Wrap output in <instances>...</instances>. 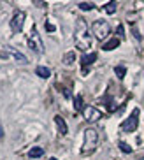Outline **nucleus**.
<instances>
[{
	"label": "nucleus",
	"instance_id": "nucleus-1",
	"mask_svg": "<svg viewBox=\"0 0 144 160\" xmlns=\"http://www.w3.org/2000/svg\"><path fill=\"white\" fill-rule=\"evenodd\" d=\"M76 46L81 49V51H86L90 46H92V37H90L88 33V25L84 21L83 18L77 19V23H76Z\"/></svg>",
	"mask_w": 144,
	"mask_h": 160
},
{
	"label": "nucleus",
	"instance_id": "nucleus-2",
	"mask_svg": "<svg viewBox=\"0 0 144 160\" xmlns=\"http://www.w3.org/2000/svg\"><path fill=\"white\" fill-rule=\"evenodd\" d=\"M98 144V132L95 128H86L84 130V142H83V153L88 155L92 153Z\"/></svg>",
	"mask_w": 144,
	"mask_h": 160
},
{
	"label": "nucleus",
	"instance_id": "nucleus-3",
	"mask_svg": "<svg viewBox=\"0 0 144 160\" xmlns=\"http://www.w3.org/2000/svg\"><path fill=\"white\" fill-rule=\"evenodd\" d=\"M92 32L98 41H104V39L111 33V27H109V23L104 21V19H97V21L92 25Z\"/></svg>",
	"mask_w": 144,
	"mask_h": 160
},
{
	"label": "nucleus",
	"instance_id": "nucleus-4",
	"mask_svg": "<svg viewBox=\"0 0 144 160\" xmlns=\"http://www.w3.org/2000/svg\"><path fill=\"white\" fill-rule=\"evenodd\" d=\"M137 125H139V109L135 108L130 113V116L121 123V130L127 132V134H130V132H134L135 128H137Z\"/></svg>",
	"mask_w": 144,
	"mask_h": 160
},
{
	"label": "nucleus",
	"instance_id": "nucleus-5",
	"mask_svg": "<svg viewBox=\"0 0 144 160\" xmlns=\"http://www.w3.org/2000/svg\"><path fill=\"white\" fill-rule=\"evenodd\" d=\"M28 46H30V49L35 53H44V44H42V39L41 35H39V32L35 28H32V32L28 33Z\"/></svg>",
	"mask_w": 144,
	"mask_h": 160
},
{
	"label": "nucleus",
	"instance_id": "nucleus-6",
	"mask_svg": "<svg viewBox=\"0 0 144 160\" xmlns=\"http://www.w3.org/2000/svg\"><path fill=\"white\" fill-rule=\"evenodd\" d=\"M7 57H12L14 60L18 62V63H28V58L25 57L23 53H19L18 49H16V48H11V46H7L4 49V51H0V58H7Z\"/></svg>",
	"mask_w": 144,
	"mask_h": 160
},
{
	"label": "nucleus",
	"instance_id": "nucleus-7",
	"mask_svg": "<svg viewBox=\"0 0 144 160\" xmlns=\"http://www.w3.org/2000/svg\"><path fill=\"white\" fill-rule=\"evenodd\" d=\"M25 12L23 11H16L12 16V19H11V30H12L14 33H19L21 30H23V25H25Z\"/></svg>",
	"mask_w": 144,
	"mask_h": 160
},
{
	"label": "nucleus",
	"instance_id": "nucleus-8",
	"mask_svg": "<svg viewBox=\"0 0 144 160\" xmlns=\"http://www.w3.org/2000/svg\"><path fill=\"white\" fill-rule=\"evenodd\" d=\"M83 116L86 122H98L100 118H102V113L98 111L97 108H93V106H86L83 109Z\"/></svg>",
	"mask_w": 144,
	"mask_h": 160
},
{
	"label": "nucleus",
	"instance_id": "nucleus-9",
	"mask_svg": "<svg viewBox=\"0 0 144 160\" xmlns=\"http://www.w3.org/2000/svg\"><path fill=\"white\" fill-rule=\"evenodd\" d=\"M55 123H56V127H58V132H60L62 136H65L67 132H69V128H67V123L65 120L60 116V114H56L55 116Z\"/></svg>",
	"mask_w": 144,
	"mask_h": 160
},
{
	"label": "nucleus",
	"instance_id": "nucleus-10",
	"mask_svg": "<svg viewBox=\"0 0 144 160\" xmlns=\"http://www.w3.org/2000/svg\"><path fill=\"white\" fill-rule=\"evenodd\" d=\"M95 60H97V53H86V55H83V57H81V63H83L84 71H86V67L92 65ZM84 71H83V72H84Z\"/></svg>",
	"mask_w": 144,
	"mask_h": 160
},
{
	"label": "nucleus",
	"instance_id": "nucleus-11",
	"mask_svg": "<svg viewBox=\"0 0 144 160\" xmlns=\"http://www.w3.org/2000/svg\"><path fill=\"white\" fill-rule=\"evenodd\" d=\"M118 46H120V39L114 37V39H109V41L102 46V49L104 51H112V49H116Z\"/></svg>",
	"mask_w": 144,
	"mask_h": 160
},
{
	"label": "nucleus",
	"instance_id": "nucleus-12",
	"mask_svg": "<svg viewBox=\"0 0 144 160\" xmlns=\"http://www.w3.org/2000/svg\"><path fill=\"white\" fill-rule=\"evenodd\" d=\"M35 74H37L39 78H42V79H47V78L51 76V71H49L47 67H42V65H39L37 69H35Z\"/></svg>",
	"mask_w": 144,
	"mask_h": 160
},
{
	"label": "nucleus",
	"instance_id": "nucleus-13",
	"mask_svg": "<svg viewBox=\"0 0 144 160\" xmlns=\"http://www.w3.org/2000/svg\"><path fill=\"white\" fill-rule=\"evenodd\" d=\"M42 155H44V150H42L41 146H35V148H32V150L28 151V157L30 158H39Z\"/></svg>",
	"mask_w": 144,
	"mask_h": 160
},
{
	"label": "nucleus",
	"instance_id": "nucleus-14",
	"mask_svg": "<svg viewBox=\"0 0 144 160\" xmlns=\"http://www.w3.org/2000/svg\"><path fill=\"white\" fill-rule=\"evenodd\" d=\"M74 60H76V53L74 51H69V53L63 55V63H65V65H72Z\"/></svg>",
	"mask_w": 144,
	"mask_h": 160
},
{
	"label": "nucleus",
	"instance_id": "nucleus-15",
	"mask_svg": "<svg viewBox=\"0 0 144 160\" xmlns=\"http://www.w3.org/2000/svg\"><path fill=\"white\" fill-rule=\"evenodd\" d=\"M114 72H116V76L120 78V79H123L125 74H127V67L125 65H116L114 67Z\"/></svg>",
	"mask_w": 144,
	"mask_h": 160
},
{
	"label": "nucleus",
	"instance_id": "nucleus-16",
	"mask_svg": "<svg viewBox=\"0 0 144 160\" xmlns=\"http://www.w3.org/2000/svg\"><path fill=\"white\" fill-rule=\"evenodd\" d=\"M116 5H118L116 2H107L104 9H106V12H107V14H114V12H116Z\"/></svg>",
	"mask_w": 144,
	"mask_h": 160
},
{
	"label": "nucleus",
	"instance_id": "nucleus-17",
	"mask_svg": "<svg viewBox=\"0 0 144 160\" xmlns=\"http://www.w3.org/2000/svg\"><path fill=\"white\" fill-rule=\"evenodd\" d=\"M74 108H76V111H83L84 109V106H83V97L81 95H77L74 99Z\"/></svg>",
	"mask_w": 144,
	"mask_h": 160
},
{
	"label": "nucleus",
	"instance_id": "nucleus-18",
	"mask_svg": "<svg viewBox=\"0 0 144 160\" xmlns=\"http://www.w3.org/2000/svg\"><path fill=\"white\" fill-rule=\"evenodd\" d=\"M93 7H95V4H92V2H81L79 4V9L81 11H92Z\"/></svg>",
	"mask_w": 144,
	"mask_h": 160
},
{
	"label": "nucleus",
	"instance_id": "nucleus-19",
	"mask_svg": "<svg viewBox=\"0 0 144 160\" xmlns=\"http://www.w3.org/2000/svg\"><path fill=\"white\" fill-rule=\"evenodd\" d=\"M120 150L123 151V153H132V148L127 142H120Z\"/></svg>",
	"mask_w": 144,
	"mask_h": 160
},
{
	"label": "nucleus",
	"instance_id": "nucleus-20",
	"mask_svg": "<svg viewBox=\"0 0 144 160\" xmlns=\"http://www.w3.org/2000/svg\"><path fill=\"white\" fill-rule=\"evenodd\" d=\"M46 30H47V32H55V25H51V23H46Z\"/></svg>",
	"mask_w": 144,
	"mask_h": 160
},
{
	"label": "nucleus",
	"instance_id": "nucleus-21",
	"mask_svg": "<svg viewBox=\"0 0 144 160\" xmlns=\"http://www.w3.org/2000/svg\"><path fill=\"white\" fill-rule=\"evenodd\" d=\"M118 33H120V35H123V25H120V27H118V30H116Z\"/></svg>",
	"mask_w": 144,
	"mask_h": 160
},
{
	"label": "nucleus",
	"instance_id": "nucleus-22",
	"mask_svg": "<svg viewBox=\"0 0 144 160\" xmlns=\"http://www.w3.org/2000/svg\"><path fill=\"white\" fill-rule=\"evenodd\" d=\"M4 137V130H2V127H0V139Z\"/></svg>",
	"mask_w": 144,
	"mask_h": 160
},
{
	"label": "nucleus",
	"instance_id": "nucleus-23",
	"mask_svg": "<svg viewBox=\"0 0 144 160\" xmlns=\"http://www.w3.org/2000/svg\"><path fill=\"white\" fill-rule=\"evenodd\" d=\"M51 160H56V158H51Z\"/></svg>",
	"mask_w": 144,
	"mask_h": 160
}]
</instances>
